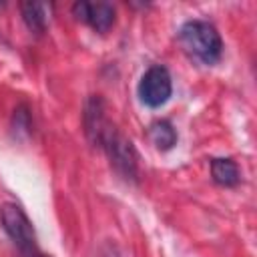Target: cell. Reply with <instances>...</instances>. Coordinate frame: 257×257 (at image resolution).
Listing matches in <instances>:
<instances>
[{"instance_id":"6da1fadb","label":"cell","mask_w":257,"mask_h":257,"mask_svg":"<svg viewBox=\"0 0 257 257\" xmlns=\"http://www.w3.org/2000/svg\"><path fill=\"white\" fill-rule=\"evenodd\" d=\"M179 40L183 48L199 58L205 64H213L221 58L223 52V40L217 28L205 20H189L179 30Z\"/></svg>"},{"instance_id":"7a4b0ae2","label":"cell","mask_w":257,"mask_h":257,"mask_svg":"<svg viewBox=\"0 0 257 257\" xmlns=\"http://www.w3.org/2000/svg\"><path fill=\"white\" fill-rule=\"evenodd\" d=\"M94 145H98L106 153L110 165L114 167V171L122 179H126V181L137 179V175H139V157H137V151L133 147V141L126 139L110 120L100 131Z\"/></svg>"},{"instance_id":"3957f363","label":"cell","mask_w":257,"mask_h":257,"mask_svg":"<svg viewBox=\"0 0 257 257\" xmlns=\"http://www.w3.org/2000/svg\"><path fill=\"white\" fill-rule=\"evenodd\" d=\"M0 219L4 225V231L12 239V243L18 247L22 257H28L38 251L36 247V233L34 227L28 219V215L22 211L20 205L16 203H4L0 209Z\"/></svg>"},{"instance_id":"277c9868","label":"cell","mask_w":257,"mask_h":257,"mask_svg":"<svg viewBox=\"0 0 257 257\" xmlns=\"http://www.w3.org/2000/svg\"><path fill=\"white\" fill-rule=\"evenodd\" d=\"M173 92V80L165 66L155 64L145 70V74L139 80V98L149 108L163 106Z\"/></svg>"},{"instance_id":"5b68a950","label":"cell","mask_w":257,"mask_h":257,"mask_svg":"<svg viewBox=\"0 0 257 257\" xmlns=\"http://www.w3.org/2000/svg\"><path fill=\"white\" fill-rule=\"evenodd\" d=\"M72 14L90 24L96 32H106L114 24V8L106 2H76L72 6Z\"/></svg>"},{"instance_id":"8992f818","label":"cell","mask_w":257,"mask_h":257,"mask_svg":"<svg viewBox=\"0 0 257 257\" xmlns=\"http://www.w3.org/2000/svg\"><path fill=\"white\" fill-rule=\"evenodd\" d=\"M211 175H213V181L221 187H235L241 181L239 167L231 159H213L211 161Z\"/></svg>"},{"instance_id":"52a82bcc","label":"cell","mask_w":257,"mask_h":257,"mask_svg":"<svg viewBox=\"0 0 257 257\" xmlns=\"http://www.w3.org/2000/svg\"><path fill=\"white\" fill-rule=\"evenodd\" d=\"M149 139L159 151H169L177 143V131L169 120H157L149 126Z\"/></svg>"},{"instance_id":"ba28073f","label":"cell","mask_w":257,"mask_h":257,"mask_svg":"<svg viewBox=\"0 0 257 257\" xmlns=\"http://www.w3.org/2000/svg\"><path fill=\"white\" fill-rule=\"evenodd\" d=\"M20 10H22V18L26 22V26L40 34L44 32L46 28V4H40V2H22L20 4Z\"/></svg>"},{"instance_id":"9c48e42d","label":"cell","mask_w":257,"mask_h":257,"mask_svg":"<svg viewBox=\"0 0 257 257\" xmlns=\"http://www.w3.org/2000/svg\"><path fill=\"white\" fill-rule=\"evenodd\" d=\"M28 257H48V255H42L40 251H36V253H32V255H28Z\"/></svg>"}]
</instances>
